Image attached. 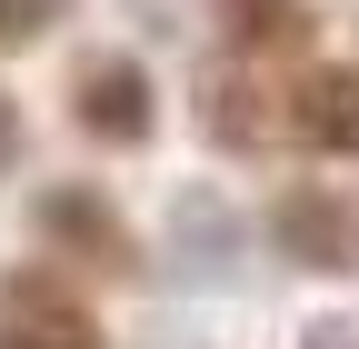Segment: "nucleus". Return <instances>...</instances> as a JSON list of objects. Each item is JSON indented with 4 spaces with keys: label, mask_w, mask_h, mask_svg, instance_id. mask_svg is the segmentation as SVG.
Returning a JSON list of instances; mask_svg holds the SVG:
<instances>
[{
    "label": "nucleus",
    "mask_w": 359,
    "mask_h": 349,
    "mask_svg": "<svg viewBox=\"0 0 359 349\" xmlns=\"http://www.w3.org/2000/svg\"><path fill=\"white\" fill-rule=\"evenodd\" d=\"M30 230H40V259H50V270H90V280H140L150 270L130 210L100 180H50L30 200Z\"/></svg>",
    "instance_id": "obj_1"
},
{
    "label": "nucleus",
    "mask_w": 359,
    "mask_h": 349,
    "mask_svg": "<svg viewBox=\"0 0 359 349\" xmlns=\"http://www.w3.org/2000/svg\"><path fill=\"white\" fill-rule=\"evenodd\" d=\"M70 130L90 150H150L160 140V80L140 50H80L70 60Z\"/></svg>",
    "instance_id": "obj_2"
},
{
    "label": "nucleus",
    "mask_w": 359,
    "mask_h": 349,
    "mask_svg": "<svg viewBox=\"0 0 359 349\" xmlns=\"http://www.w3.org/2000/svg\"><path fill=\"white\" fill-rule=\"evenodd\" d=\"M259 230L309 280H349L359 270V190H339V180H280L269 210H259Z\"/></svg>",
    "instance_id": "obj_3"
},
{
    "label": "nucleus",
    "mask_w": 359,
    "mask_h": 349,
    "mask_svg": "<svg viewBox=\"0 0 359 349\" xmlns=\"http://www.w3.org/2000/svg\"><path fill=\"white\" fill-rule=\"evenodd\" d=\"M0 349H110V339L70 270L20 259V270H0Z\"/></svg>",
    "instance_id": "obj_4"
},
{
    "label": "nucleus",
    "mask_w": 359,
    "mask_h": 349,
    "mask_svg": "<svg viewBox=\"0 0 359 349\" xmlns=\"http://www.w3.org/2000/svg\"><path fill=\"white\" fill-rule=\"evenodd\" d=\"M280 150H309V160L359 150V60H290L280 70Z\"/></svg>",
    "instance_id": "obj_5"
},
{
    "label": "nucleus",
    "mask_w": 359,
    "mask_h": 349,
    "mask_svg": "<svg viewBox=\"0 0 359 349\" xmlns=\"http://www.w3.org/2000/svg\"><path fill=\"white\" fill-rule=\"evenodd\" d=\"M200 140H210V150H240V160L280 150V70L219 50V60L200 70Z\"/></svg>",
    "instance_id": "obj_6"
},
{
    "label": "nucleus",
    "mask_w": 359,
    "mask_h": 349,
    "mask_svg": "<svg viewBox=\"0 0 359 349\" xmlns=\"http://www.w3.org/2000/svg\"><path fill=\"white\" fill-rule=\"evenodd\" d=\"M219 40H230V60H309V40H320V11L309 0H219Z\"/></svg>",
    "instance_id": "obj_7"
},
{
    "label": "nucleus",
    "mask_w": 359,
    "mask_h": 349,
    "mask_svg": "<svg viewBox=\"0 0 359 349\" xmlns=\"http://www.w3.org/2000/svg\"><path fill=\"white\" fill-rule=\"evenodd\" d=\"M240 210L230 200H219V190H180L170 200V259H180V270H190V280H230L240 270Z\"/></svg>",
    "instance_id": "obj_8"
},
{
    "label": "nucleus",
    "mask_w": 359,
    "mask_h": 349,
    "mask_svg": "<svg viewBox=\"0 0 359 349\" xmlns=\"http://www.w3.org/2000/svg\"><path fill=\"white\" fill-rule=\"evenodd\" d=\"M50 20H70V0H0V50L50 40Z\"/></svg>",
    "instance_id": "obj_9"
},
{
    "label": "nucleus",
    "mask_w": 359,
    "mask_h": 349,
    "mask_svg": "<svg viewBox=\"0 0 359 349\" xmlns=\"http://www.w3.org/2000/svg\"><path fill=\"white\" fill-rule=\"evenodd\" d=\"M20 150H30V120H20L11 90H0V170H20Z\"/></svg>",
    "instance_id": "obj_10"
},
{
    "label": "nucleus",
    "mask_w": 359,
    "mask_h": 349,
    "mask_svg": "<svg viewBox=\"0 0 359 349\" xmlns=\"http://www.w3.org/2000/svg\"><path fill=\"white\" fill-rule=\"evenodd\" d=\"M309 349H359V329H349V320H320V329H309Z\"/></svg>",
    "instance_id": "obj_11"
}]
</instances>
